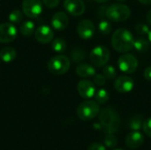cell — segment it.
I'll return each instance as SVG.
<instances>
[{"mask_svg": "<svg viewBox=\"0 0 151 150\" xmlns=\"http://www.w3.org/2000/svg\"><path fill=\"white\" fill-rule=\"evenodd\" d=\"M134 48L138 52H146L150 48V41L144 37H139L134 40Z\"/></svg>", "mask_w": 151, "mask_h": 150, "instance_id": "cell-20", "label": "cell"}, {"mask_svg": "<svg viewBox=\"0 0 151 150\" xmlns=\"http://www.w3.org/2000/svg\"><path fill=\"white\" fill-rule=\"evenodd\" d=\"M35 38L42 44H47L52 42L54 38V32L49 26L43 25L39 27L35 31Z\"/></svg>", "mask_w": 151, "mask_h": 150, "instance_id": "cell-11", "label": "cell"}, {"mask_svg": "<svg viewBox=\"0 0 151 150\" xmlns=\"http://www.w3.org/2000/svg\"><path fill=\"white\" fill-rule=\"evenodd\" d=\"M100 112L99 103L96 101L87 100L81 103L77 108V116L83 121H88L96 118Z\"/></svg>", "mask_w": 151, "mask_h": 150, "instance_id": "cell-4", "label": "cell"}, {"mask_svg": "<svg viewBox=\"0 0 151 150\" xmlns=\"http://www.w3.org/2000/svg\"><path fill=\"white\" fill-rule=\"evenodd\" d=\"M51 48L55 52L58 53H63L66 50V42L62 38H56L53 39L51 42Z\"/></svg>", "mask_w": 151, "mask_h": 150, "instance_id": "cell-21", "label": "cell"}, {"mask_svg": "<svg viewBox=\"0 0 151 150\" xmlns=\"http://www.w3.org/2000/svg\"><path fill=\"white\" fill-rule=\"evenodd\" d=\"M95 29L94 23L89 19H83L77 26V33L79 36L84 40L92 38L95 34Z\"/></svg>", "mask_w": 151, "mask_h": 150, "instance_id": "cell-12", "label": "cell"}, {"mask_svg": "<svg viewBox=\"0 0 151 150\" xmlns=\"http://www.w3.org/2000/svg\"><path fill=\"white\" fill-rule=\"evenodd\" d=\"M94 96H95V101L96 103H98L99 104H104L105 103L108 102L110 98V94L106 89L101 88L96 92Z\"/></svg>", "mask_w": 151, "mask_h": 150, "instance_id": "cell-23", "label": "cell"}, {"mask_svg": "<svg viewBox=\"0 0 151 150\" xmlns=\"http://www.w3.org/2000/svg\"><path fill=\"white\" fill-rule=\"evenodd\" d=\"M138 1L142 3V4H146V5L151 4V0H138Z\"/></svg>", "mask_w": 151, "mask_h": 150, "instance_id": "cell-36", "label": "cell"}, {"mask_svg": "<svg viewBox=\"0 0 151 150\" xmlns=\"http://www.w3.org/2000/svg\"><path fill=\"white\" fill-rule=\"evenodd\" d=\"M134 39L127 28L117 29L111 36V45L118 52L127 53L134 48Z\"/></svg>", "mask_w": 151, "mask_h": 150, "instance_id": "cell-2", "label": "cell"}, {"mask_svg": "<svg viewBox=\"0 0 151 150\" xmlns=\"http://www.w3.org/2000/svg\"><path fill=\"white\" fill-rule=\"evenodd\" d=\"M17 34L18 31L14 24L11 22H4L0 24V42H12L16 39Z\"/></svg>", "mask_w": 151, "mask_h": 150, "instance_id": "cell-9", "label": "cell"}, {"mask_svg": "<svg viewBox=\"0 0 151 150\" xmlns=\"http://www.w3.org/2000/svg\"><path fill=\"white\" fill-rule=\"evenodd\" d=\"M35 25L32 20H26L22 22L19 27V32L25 37L32 35L35 33Z\"/></svg>", "mask_w": 151, "mask_h": 150, "instance_id": "cell-19", "label": "cell"}, {"mask_svg": "<svg viewBox=\"0 0 151 150\" xmlns=\"http://www.w3.org/2000/svg\"><path fill=\"white\" fill-rule=\"evenodd\" d=\"M143 76H144V78H145L147 80L151 81V65L148 66V67L144 70Z\"/></svg>", "mask_w": 151, "mask_h": 150, "instance_id": "cell-34", "label": "cell"}, {"mask_svg": "<svg viewBox=\"0 0 151 150\" xmlns=\"http://www.w3.org/2000/svg\"><path fill=\"white\" fill-rule=\"evenodd\" d=\"M23 13L28 18L35 19L42 12V1L41 0H23L22 2Z\"/></svg>", "mask_w": 151, "mask_h": 150, "instance_id": "cell-8", "label": "cell"}, {"mask_svg": "<svg viewBox=\"0 0 151 150\" xmlns=\"http://www.w3.org/2000/svg\"><path fill=\"white\" fill-rule=\"evenodd\" d=\"M93 81L96 85L102 87L105 84L106 82V78L104 76V74H95V76L93 77Z\"/></svg>", "mask_w": 151, "mask_h": 150, "instance_id": "cell-30", "label": "cell"}, {"mask_svg": "<svg viewBox=\"0 0 151 150\" xmlns=\"http://www.w3.org/2000/svg\"><path fill=\"white\" fill-rule=\"evenodd\" d=\"M118 65L121 72L127 74H131L137 70L138 60L134 55L125 53L119 58Z\"/></svg>", "mask_w": 151, "mask_h": 150, "instance_id": "cell-7", "label": "cell"}, {"mask_svg": "<svg viewBox=\"0 0 151 150\" xmlns=\"http://www.w3.org/2000/svg\"><path fill=\"white\" fill-rule=\"evenodd\" d=\"M110 50L103 45H99L95 47L90 54H89V58L91 63L96 66V67H102L107 65V63L110 60Z\"/></svg>", "mask_w": 151, "mask_h": 150, "instance_id": "cell-6", "label": "cell"}, {"mask_svg": "<svg viewBox=\"0 0 151 150\" xmlns=\"http://www.w3.org/2000/svg\"><path fill=\"white\" fill-rule=\"evenodd\" d=\"M98 29L102 34L107 35L111 32L112 26L108 20H101L98 24Z\"/></svg>", "mask_w": 151, "mask_h": 150, "instance_id": "cell-27", "label": "cell"}, {"mask_svg": "<svg viewBox=\"0 0 151 150\" xmlns=\"http://www.w3.org/2000/svg\"><path fill=\"white\" fill-rule=\"evenodd\" d=\"M147 22L151 25V9L149 11V12H148V14H147Z\"/></svg>", "mask_w": 151, "mask_h": 150, "instance_id": "cell-35", "label": "cell"}, {"mask_svg": "<svg viewBox=\"0 0 151 150\" xmlns=\"http://www.w3.org/2000/svg\"><path fill=\"white\" fill-rule=\"evenodd\" d=\"M103 74L106 78V80H113L117 76V71L113 65H105L103 69Z\"/></svg>", "mask_w": 151, "mask_h": 150, "instance_id": "cell-24", "label": "cell"}, {"mask_svg": "<svg viewBox=\"0 0 151 150\" xmlns=\"http://www.w3.org/2000/svg\"><path fill=\"white\" fill-rule=\"evenodd\" d=\"M142 128H143L145 134H147L149 137L151 138V118H149L146 120H144Z\"/></svg>", "mask_w": 151, "mask_h": 150, "instance_id": "cell-31", "label": "cell"}, {"mask_svg": "<svg viewBox=\"0 0 151 150\" xmlns=\"http://www.w3.org/2000/svg\"><path fill=\"white\" fill-rule=\"evenodd\" d=\"M143 142H144V137L138 131H133V132L129 133L126 138L127 146L133 149L140 148Z\"/></svg>", "mask_w": 151, "mask_h": 150, "instance_id": "cell-16", "label": "cell"}, {"mask_svg": "<svg viewBox=\"0 0 151 150\" xmlns=\"http://www.w3.org/2000/svg\"><path fill=\"white\" fill-rule=\"evenodd\" d=\"M16 50L12 47H5L2 50H0V59L4 62L10 63L13 61L16 58Z\"/></svg>", "mask_w": 151, "mask_h": 150, "instance_id": "cell-18", "label": "cell"}, {"mask_svg": "<svg viewBox=\"0 0 151 150\" xmlns=\"http://www.w3.org/2000/svg\"><path fill=\"white\" fill-rule=\"evenodd\" d=\"M64 8L70 15L78 17L84 13L86 6L82 0H65Z\"/></svg>", "mask_w": 151, "mask_h": 150, "instance_id": "cell-10", "label": "cell"}, {"mask_svg": "<svg viewBox=\"0 0 151 150\" xmlns=\"http://www.w3.org/2000/svg\"><path fill=\"white\" fill-rule=\"evenodd\" d=\"M69 24V18L64 11L56 12L51 19V26L58 31H62L67 27Z\"/></svg>", "mask_w": 151, "mask_h": 150, "instance_id": "cell-15", "label": "cell"}, {"mask_svg": "<svg viewBox=\"0 0 151 150\" xmlns=\"http://www.w3.org/2000/svg\"><path fill=\"white\" fill-rule=\"evenodd\" d=\"M76 73L81 78L94 77L96 74V69L93 65L87 63H83L80 64L76 67Z\"/></svg>", "mask_w": 151, "mask_h": 150, "instance_id": "cell-17", "label": "cell"}, {"mask_svg": "<svg viewBox=\"0 0 151 150\" xmlns=\"http://www.w3.org/2000/svg\"><path fill=\"white\" fill-rule=\"evenodd\" d=\"M118 141L114 133H109L105 136L104 138V144L108 148H114L117 146Z\"/></svg>", "mask_w": 151, "mask_h": 150, "instance_id": "cell-28", "label": "cell"}, {"mask_svg": "<svg viewBox=\"0 0 151 150\" xmlns=\"http://www.w3.org/2000/svg\"><path fill=\"white\" fill-rule=\"evenodd\" d=\"M86 57V52L81 48H75L71 52V57L74 62H81Z\"/></svg>", "mask_w": 151, "mask_h": 150, "instance_id": "cell-25", "label": "cell"}, {"mask_svg": "<svg viewBox=\"0 0 151 150\" xmlns=\"http://www.w3.org/2000/svg\"><path fill=\"white\" fill-rule=\"evenodd\" d=\"M135 29H136V32L141 34V35H143V34H148L149 31H150V28L148 27V25H146L145 23H142V22H140L138 23L136 26H135Z\"/></svg>", "mask_w": 151, "mask_h": 150, "instance_id": "cell-29", "label": "cell"}, {"mask_svg": "<svg viewBox=\"0 0 151 150\" xmlns=\"http://www.w3.org/2000/svg\"><path fill=\"white\" fill-rule=\"evenodd\" d=\"M88 150H106V149L103 144L98 143V142H95V143H92L88 146Z\"/></svg>", "mask_w": 151, "mask_h": 150, "instance_id": "cell-33", "label": "cell"}, {"mask_svg": "<svg viewBox=\"0 0 151 150\" xmlns=\"http://www.w3.org/2000/svg\"><path fill=\"white\" fill-rule=\"evenodd\" d=\"M105 15L110 20L120 22L127 20L130 17L131 10L124 4H112L106 8Z\"/></svg>", "mask_w": 151, "mask_h": 150, "instance_id": "cell-3", "label": "cell"}, {"mask_svg": "<svg viewBox=\"0 0 151 150\" xmlns=\"http://www.w3.org/2000/svg\"><path fill=\"white\" fill-rule=\"evenodd\" d=\"M77 91L79 95L85 99L92 98L96 92L94 83L88 80H80L77 85Z\"/></svg>", "mask_w": 151, "mask_h": 150, "instance_id": "cell-13", "label": "cell"}, {"mask_svg": "<svg viewBox=\"0 0 151 150\" xmlns=\"http://www.w3.org/2000/svg\"><path fill=\"white\" fill-rule=\"evenodd\" d=\"M143 122H144V118L142 115H135L130 118L128 126L132 130L138 131L142 127Z\"/></svg>", "mask_w": 151, "mask_h": 150, "instance_id": "cell-22", "label": "cell"}, {"mask_svg": "<svg viewBox=\"0 0 151 150\" xmlns=\"http://www.w3.org/2000/svg\"><path fill=\"white\" fill-rule=\"evenodd\" d=\"M117 1H119V2H120V3H123V2H126L127 0H117Z\"/></svg>", "mask_w": 151, "mask_h": 150, "instance_id": "cell-39", "label": "cell"}, {"mask_svg": "<svg viewBox=\"0 0 151 150\" xmlns=\"http://www.w3.org/2000/svg\"><path fill=\"white\" fill-rule=\"evenodd\" d=\"M114 150H124V149H114Z\"/></svg>", "mask_w": 151, "mask_h": 150, "instance_id": "cell-40", "label": "cell"}, {"mask_svg": "<svg viewBox=\"0 0 151 150\" xmlns=\"http://www.w3.org/2000/svg\"><path fill=\"white\" fill-rule=\"evenodd\" d=\"M96 2H97V3H106V2H108L109 0H95Z\"/></svg>", "mask_w": 151, "mask_h": 150, "instance_id": "cell-38", "label": "cell"}, {"mask_svg": "<svg viewBox=\"0 0 151 150\" xmlns=\"http://www.w3.org/2000/svg\"><path fill=\"white\" fill-rule=\"evenodd\" d=\"M22 19H23V14L18 9H15V10L12 11L11 13L9 14V21L11 23H12V24H19V23H20Z\"/></svg>", "mask_w": 151, "mask_h": 150, "instance_id": "cell-26", "label": "cell"}, {"mask_svg": "<svg viewBox=\"0 0 151 150\" xmlns=\"http://www.w3.org/2000/svg\"><path fill=\"white\" fill-rule=\"evenodd\" d=\"M134 81L129 76H120L114 81L115 89L122 94H127L134 88Z\"/></svg>", "mask_w": 151, "mask_h": 150, "instance_id": "cell-14", "label": "cell"}, {"mask_svg": "<svg viewBox=\"0 0 151 150\" xmlns=\"http://www.w3.org/2000/svg\"><path fill=\"white\" fill-rule=\"evenodd\" d=\"M42 1L46 7L50 8V9L57 7L60 2V0H42Z\"/></svg>", "mask_w": 151, "mask_h": 150, "instance_id": "cell-32", "label": "cell"}, {"mask_svg": "<svg viewBox=\"0 0 151 150\" xmlns=\"http://www.w3.org/2000/svg\"><path fill=\"white\" fill-rule=\"evenodd\" d=\"M99 123L102 129L107 133H115L120 127V118L118 112L111 108L106 107L100 110L99 112Z\"/></svg>", "mask_w": 151, "mask_h": 150, "instance_id": "cell-1", "label": "cell"}, {"mask_svg": "<svg viewBox=\"0 0 151 150\" xmlns=\"http://www.w3.org/2000/svg\"><path fill=\"white\" fill-rule=\"evenodd\" d=\"M70 68V59L64 55H58L48 62V70L55 75H62L68 72Z\"/></svg>", "mask_w": 151, "mask_h": 150, "instance_id": "cell-5", "label": "cell"}, {"mask_svg": "<svg viewBox=\"0 0 151 150\" xmlns=\"http://www.w3.org/2000/svg\"><path fill=\"white\" fill-rule=\"evenodd\" d=\"M148 39L150 41V43H151V29H150V31L148 33Z\"/></svg>", "mask_w": 151, "mask_h": 150, "instance_id": "cell-37", "label": "cell"}]
</instances>
